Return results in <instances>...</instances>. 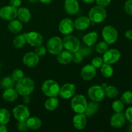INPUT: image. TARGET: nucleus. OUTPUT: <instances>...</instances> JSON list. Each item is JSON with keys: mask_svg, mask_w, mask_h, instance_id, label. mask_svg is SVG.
<instances>
[{"mask_svg": "<svg viewBox=\"0 0 132 132\" xmlns=\"http://www.w3.org/2000/svg\"><path fill=\"white\" fill-rule=\"evenodd\" d=\"M35 84L33 80L30 77H24L20 81H18L15 89L19 95L22 96L29 95L33 92Z\"/></svg>", "mask_w": 132, "mask_h": 132, "instance_id": "1", "label": "nucleus"}, {"mask_svg": "<svg viewBox=\"0 0 132 132\" xmlns=\"http://www.w3.org/2000/svg\"><path fill=\"white\" fill-rule=\"evenodd\" d=\"M60 86L55 81L52 79L46 80L43 83L41 90L43 93L48 97H57L59 94Z\"/></svg>", "mask_w": 132, "mask_h": 132, "instance_id": "2", "label": "nucleus"}, {"mask_svg": "<svg viewBox=\"0 0 132 132\" xmlns=\"http://www.w3.org/2000/svg\"><path fill=\"white\" fill-rule=\"evenodd\" d=\"M107 12L104 7L97 5L90 9L88 13V18L91 21L95 23H100L106 18Z\"/></svg>", "mask_w": 132, "mask_h": 132, "instance_id": "3", "label": "nucleus"}, {"mask_svg": "<svg viewBox=\"0 0 132 132\" xmlns=\"http://www.w3.org/2000/svg\"><path fill=\"white\" fill-rule=\"evenodd\" d=\"M88 102L83 95H76L71 101V108L76 113H84L87 108Z\"/></svg>", "mask_w": 132, "mask_h": 132, "instance_id": "4", "label": "nucleus"}, {"mask_svg": "<svg viewBox=\"0 0 132 132\" xmlns=\"http://www.w3.org/2000/svg\"><path fill=\"white\" fill-rule=\"evenodd\" d=\"M63 48L72 54L77 52L81 46L79 39L76 36L67 35L63 39Z\"/></svg>", "mask_w": 132, "mask_h": 132, "instance_id": "5", "label": "nucleus"}, {"mask_svg": "<svg viewBox=\"0 0 132 132\" xmlns=\"http://www.w3.org/2000/svg\"><path fill=\"white\" fill-rule=\"evenodd\" d=\"M46 49L47 51L52 55H57L63 51V40L58 36L51 37L46 43Z\"/></svg>", "mask_w": 132, "mask_h": 132, "instance_id": "6", "label": "nucleus"}, {"mask_svg": "<svg viewBox=\"0 0 132 132\" xmlns=\"http://www.w3.org/2000/svg\"><path fill=\"white\" fill-rule=\"evenodd\" d=\"M102 36L106 43L108 45L114 43L118 38V32L116 28L111 25H107L104 27L102 31Z\"/></svg>", "mask_w": 132, "mask_h": 132, "instance_id": "7", "label": "nucleus"}, {"mask_svg": "<svg viewBox=\"0 0 132 132\" xmlns=\"http://www.w3.org/2000/svg\"><path fill=\"white\" fill-rule=\"evenodd\" d=\"M88 96L92 101L100 103L105 97L104 90L99 85L91 86L88 90Z\"/></svg>", "mask_w": 132, "mask_h": 132, "instance_id": "8", "label": "nucleus"}, {"mask_svg": "<svg viewBox=\"0 0 132 132\" xmlns=\"http://www.w3.org/2000/svg\"><path fill=\"white\" fill-rule=\"evenodd\" d=\"M13 115L18 121H27L30 117V112L28 107L23 104H19L13 110Z\"/></svg>", "mask_w": 132, "mask_h": 132, "instance_id": "9", "label": "nucleus"}, {"mask_svg": "<svg viewBox=\"0 0 132 132\" xmlns=\"http://www.w3.org/2000/svg\"><path fill=\"white\" fill-rule=\"evenodd\" d=\"M121 58V52L116 48L107 50L103 55V61L106 64H112L117 63Z\"/></svg>", "mask_w": 132, "mask_h": 132, "instance_id": "10", "label": "nucleus"}, {"mask_svg": "<svg viewBox=\"0 0 132 132\" xmlns=\"http://www.w3.org/2000/svg\"><path fill=\"white\" fill-rule=\"evenodd\" d=\"M17 8L12 5H7L0 9V17L4 20L11 21L17 18Z\"/></svg>", "mask_w": 132, "mask_h": 132, "instance_id": "11", "label": "nucleus"}, {"mask_svg": "<svg viewBox=\"0 0 132 132\" xmlns=\"http://www.w3.org/2000/svg\"><path fill=\"white\" fill-rule=\"evenodd\" d=\"M24 36L26 39L27 43L32 46L36 47L42 45L43 42V37L41 34L36 32H30L24 34Z\"/></svg>", "mask_w": 132, "mask_h": 132, "instance_id": "12", "label": "nucleus"}, {"mask_svg": "<svg viewBox=\"0 0 132 132\" xmlns=\"http://www.w3.org/2000/svg\"><path fill=\"white\" fill-rule=\"evenodd\" d=\"M75 28L74 22L70 18L62 19L59 24V30L64 35H70L73 32Z\"/></svg>", "mask_w": 132, "mask_h": 132, "instance_id": "13", "label": "nucleus"}, {"mask_svg": "<svg viewBox=\"0 0 132 132\" xmlns=\"http://www.w3.org/2000/svg\"><path fill=\"white\" fill-rule=\"evenodd\" d=\"M76 88L73 84L66 83L60 88L59 94L61 97L64 99L72 98L76 94Z\"/></svg>", "mask_w": 132, "mask_h": 132, "instance_id": "14", "label": "nucleus"}, {"mask_svg": "<svg viewBox=\"0 0 132 132\" xmlns=\"http://www.w3.org/2000/svg\"><path fill=\"white\" fill-rule=\"evenodd\" d=\"M23 62L28 68H33L36 67L39 62V57L35 52H28L23 56Z\"/></svg>", "mask_w": 132, "mask_h": 132, "instance_id": "15", "label": "nucleus"}, {"mask_svg": "<svg viewBox=\"0 0 132 132\" xmlns=\"http://www.w3.org/2000/svg\"><path fill=\"white\" fill-rule=\"evenodd\" d=\"M126 116L122 112H116L110 119V125L115 128H120L126 123Z\"/></svg>", "mask_w": 132, "mask_h": 132, "instance_id": "16", "label": "nucleus"}, {"mask_svg": "<svg viewBox=\"0 0 132 132\" xmlns=\"http://www.w3.org/2000/svg\"><path fill=\"white\" fill-rule=\"evenodd\" d=\"M73 124L77 130H83L87 125V117L84 113H77L73 118Z\"/></svg>", "mask_w": 132, "mask_h": 132, "instance_id": "17", "label": "nucleus"}, {"mask_svg": "<svg viewBox=\"0 0 132 132\" xmlns=\"http://www.w3.org/2000/svg\"><path fill=\"white\" fill-rule=\"evenodd\" d=\"M81 75L85 81H90L96 75V68L92 64L85 65L81 70Z\"/></svg>", "mask_w": 132, "mask_h": 132, "instance_id": "18", "label": "nucleus"}, {"mask_svg": "<svg viewBox=\"0 0 132 132\" xmlns=\"http://www.w3.org/2000/svg\"><path fill=\"white\" fill-rule=\"evenodd\" d=\"M64 7L69 15H75L79 10V5L77 0H65Z\"/></svg>", "mask_w": 132, "mask_h": 132, "instance_id": "19", "label": "nucleus"}, {"mask_svg": "<svg viewBox=\"0 0 132 132\" xmlns=\"http://www.w3.org/2000/svg\"><path fill=\"white\" fill-rule=\"evenodd\" d=\"M90 22L88 17L87 16H80L76 19L74 21L75 28L77 30H85L87 29L90 25Z\"/></svg>", "mask_w": 132, "mask_h": 132, "instance_id": "20", "label": "nucleus"}, {"mask_svg": "<svg viewBox=\"0 0 132 132\" xmlns=\"http://www.w3.org/2000/svg\"><path fill=\"white\" fill-rule=\"evenodd\" d=\"M17 18L21 23H27L30 21L32 15L30 10L27 8L21 7L18 10Z\"/></svg>", "mask_w": 132, "mask_h": 132, "instance_id": "21", "label": "nucleus"}, {"mask_svg": "<svg viewBox=\"0 0 132 132\" xmlns=\"http://www.w3.org/2000/svg\"><path fill=\"white\" fill-rule=\"evenodd\" d=\"M19 94L16 89L12 88L6 89L3 93V99L8 102H13L16 100L18 97Z\"/></svg>", "mask_w": 132, "mask_h": 132, "instance_id": "22", "label": "nucleus"}, {"mask_svg": "<svg viewBox=\"0 0 132 132\" xmlns=\"http://www.w3.org/2000/svg\"><path fill=\"white\" fill-rule=\"evenodd\" d=\"M57 55L58 63L61 64H67L72 61V54L67 50L61 51Z\"/></svg>", "mask_w": 132, "mask_h": 132, "instance_id": "23", "label": "nucleus"}, {"mask_svg": "<svg viewBox=\"0 0 132 132\" xmlns=\"http://www.w3.org/2000/svg\"><path fill=\"white\" fill-rule=\"evenodd\" d=\"M8 30L12 34L19 33L23 29V24L19 20L13 19L10 21L7 25Z\"/></svg>", "mask_w": 132, "mask_h": 132, "instance_id": "24", "label": "nucleus"}, {"mask_svg": "<svg viewBox=\"0 0 132 132\" xmlns=\"http://www.w3.org/2000/svg\"><path fill=\"white\" fill-rule=\"evenodd\" d=\"M98 39V34L95 32H90L82 37V41L85 45L92 46L95 45Z\"/></svg>", "mask_w": 132, "mask_h": 132, "instance_id": "25", "label": "nucleus"}, {"mask_svg": "<svg viewBox=\"0 0 132 132\" xmlns=\"http://www.w3.org/2000/svg\"><path fill=\"white\" fill-rule=\"evenodd\" d=\"M99 106L100 105L97 102L94 101H90V103H88L87 108L84 114L86 116V117H90L97 112Z\"/></svg>", "mask_w": 132, "mask_h": 132, "instance_id": "26", "label": "nucleus"}, {"mask_svg": "<svg viewBox=\"0 0 132 132\" xmlns=\"http://www.w3.org/2000/svg\"><path fill=\"white\" fill-rule=\"evenodd\" d=\"M26 122H27L28 128L34 130L39 129L41 127V125H42L41 120L37 117H29L26 121Z\"/></svg>", "mask_w": 132, "mask_h": 132, "instance_id": "27", "label": "nucleus"}, {"mask_svg": "<svg viewBox=\"0 0 132 132\" xmlns=\"http://www.w3.org/2000/svg\"><path fill=\"white\" fill-rule=\"evenodd\" d=\"M59 106V100L57 97H50L45 103V107L47 110L54 111Z\"/></svg>", "mask_w": 132, "mask_h": 132, "instance_id": "28", "label": "nucleus"}, {"mask_svg": "<svg viewBox=\"0 0 132 132\" xmlns=\"http://www.w3.org/2000/svg\"><path fill=\"white\" fill-rule=\"evenodd\" d=\"M101 72L104 77L110 78L113 74V68L111 64L104 63V64L101 67Z\"/></svg>", "mask_w": 132, "mask_h": 132, "instance_id": "29", "label": "nucleus"}, {"mask_svg": "<svg viewBox=\"0 0 132 132\" xmlns=\"http://www.w3.org/2000/svg\"><path fill=\"white\" fill-rule=\"evenodd\" d=\"M15 81H14L12 77H9V76H6L4 78L2 79L1 82V86L4 89H9V88H12L15 86Z\"/></svg>", "mask_w": 132, "mask_h": 132, "instance_id": "30", "label": "nucleus"}, {"mask_svg": "<svg viewBox=\"0 0 132 132\" xmlns=\"http://www.w3.org/2000/svg\"><path fill=\"white\" fill-rule=\"evenodd\" d=\"M10 120V113L6 108L0 109V124L6 125Z\"/></svg>", "mask_w": 132, "mask_h": 132, "instance_id": "31", "label": "nucleus"}, {"mask_svg": "<svg viewBox=\"0 0 132 132\" xmlns=\"http://www.w3.org/2000/svg\"><path fill=\"white\" fill-rule=\"evenodd\" d=\"M105 96L109 98H115L119 95V90L115 86L110 85L104 89Z\"/></svg>", "mask_w": 132, "mask_h": 132, "instance_id": "32", "label": "nucleus"}, {"mask_svg": "<svg viewBox=\"0 0 132 132\" xmlns=\"http://www.w3.org/2000/svg\"><path fill=\"white\" fill-rule=\"evenodd\" d=\"M27 41L24 37V34L18 35L14 38L13 41V45L16 48H21L25 45Z\"/></svg>", "mask_w": 132, "mask_h": 132, "instance_id": "33", "label": "nucleus"}, {"mask_svg": "<svg viewBox=\"0 0 132 132\" xmlns=\"http://www.w3.org/2000/svg\"><path fill=\"white\" fill-rule=\"evenodd\" d=\"M112 108L115 112H122L125 108V105L121 100H116L112 103Z\"/></svg>", "mask_w": 132, "mask_h": 132, "instance_id": "34", "label": "nucleus"}, {"mask_svg": "<svg viewBox=\"0 0 132 132\" xmlns=\"http://www.w3.org/2000/svg\"><path fill=\"white\" fill-rule=\"evenodd\" d=\"M108 49V44L106 43L105 41H101L98 43L95 46V50L99 54H104L106 51Z\"/></svg>", "mask_w": 132, "mask_h": 132, "instance_id": "35", "label": "nucleus"}, {"mask_svg": "<svg viewBox=\"0 0 132 132\" xmlns=\"http://www.w3.org/2000/svg\"><path fill=\"white\" fill-rule=\"evenodd\" d=\"M121 100L122 101L124 104H132V92L127 91L123 93L121 97Z\"/></svg>", "mask_w": 132, "mask_h": 132, "instance_id": "36", "label": "nucleus"}, {"mask_svg": "<svg viewBox=\"0 0 132 132\" xmlns=\"http://www.w3.org/2000/svg\"><path fill=\"white\" fill-rule=\"evenodd\" d=\"M78 51L82 54L83 57H87L91 54L92 50L90 46H88L85 44V45H81Z\"/></svg>", "mask_w": 132, "mask_h": 132, "instance_id": "37", "label": "nucleus"}, {"mask_svg": "<svg viewBox=\"0 0 132 132\" xmlns=\"http://www.w3.org/2000/svg\"><path fill=\"white\" fill-rule=\"evenodd\" d=\"M11 77L15 82H18L24 77V73L21 69H16L12 72Z\"/></svg>", "mask_w": 132, "mask_h": 132, "instance_id": "38", "label": "nucleus"}, {"mask_svg": "<svg viewBox=\"0 0 132 132\" xmlns=\"http://www.w3.org/2000/svg\"><path fill=\"white\" fill-rule=\"evenodd\" d=\"M83 57L82 54L79 51L76 52L72 54V61L76 64H79L83 60Z\"/></svg>", "mask_w": 132, "mask_h": 132, "instance_id": "39", "label": "nucleus"}, {"mask_svg": "<svg viewBox=\"0 0 132 132\" xmlns=\"http://www.w3.org/2000/svg\"><path fill=\"white\" fill-rule=\"evenodd\" d=\"M103 64H104V61H103V58H101V57H95L92 61V64L95 68H101Z\"/></svg>", "mask_w": 132, "mask_h": 132, "instance_id": "40", "label": "nucleus"}, {"mask_svg": "<svg viewBox=\"0 0 132 132\" xmlns=\"http://www.w3.org/2000/svg\"><path fill=\"white\" fill-rule=\"evenodd\" d=\"M47 49L43 45H39V46H36V48L35 50V53L38 55L39 57H43L46 54Z\"/></svg>", "mask_w": 132, "mask_h": 132, "instance_id": "41", "label": "nucleus"}, {"mask_svg": "<svg viewBox=\"0 0 132 132\" xmlns=\"http://www.w3.org/2000/svg\"><path fill=\"white\" fill-rule=\"evenodd\" d=\"M125 10L126 14L132 15V0H127L125 3Z\"/></svg>", "mask_w": 132, "mask_h": 132, "instance_id": "42", "label": "nucleus"}, {"mask_svg": "<svg viewBox=\"0 0 132 132\" xmlns=\"http://www.w3.org/2000/svg\"><path fill=\"white\" fill-rule=\"evenodd\" d=\"M17 128H18V131H27V129H28V126H27L26 121H18V125H17Z\"/></svg>", "mask_w": 132, "mask_h": 132, "instance_id": "43", "label": "nucleus"}, {"mask_svg": "<svg viewBox=\"0 0 132 132\" xmlns=\"http://www.w3.org/2000/svg\"><path fill=\"white\" fill-rule=\"evenodd\" d=\"M126 120L129 121L130 123H132V106L129 107L125 112Z\"/></svg>", "mask_w": 132, "mask_h": 132, "instance_id": "44", "label": "nucleus"}, {"mask_svg": "<svg viewBox=\"0 0 132 132\" xmlns=\"http://www.w3.org/2000/svg\"><path fill=\"white\" fill-rule=\"evenodd\" d=\"M95 1L97 5L105 8L106 6L109 5V4L111 2V0H95Z\"/></svg>", "mask_w": 132, "mask_h": 132, "instance_id": "45", "label": "nucleus"}, {"mask_svg": "<svg viewBox=\"0 0 132 132\" xmlns=\"http://www.w3.org/2000/svg\"><path fill=\"white\" fill-rule=\"evenodd\" d=\"M21 0H10V4L12 6L17 8L21 5Z\"/></svg>", "mask_w": 132, "mask_h": 132, "instance_id": "46", "label": "nucleus"}, {"mask_svg": "<svg viewBox=\"0 0 132 132\" xmlns=\"http://www.w3.org/2000/svg\"><path fill=\"white\" fill-rule=\"evenodd\" d=\"M125 37L129 40H132V30H129L125 32Z\"/></svg>", "mask_w": 132, "mask_h": 132, "instance_id": "47", "label": "nucleus"}, {"mask_svg": "<svg viewBox=\"0 0 132 132\" xmlns=\"http://www.w3.org/2000/svg\"><path fill=\"white\" fill-rule=\"evenodd\" d=\"M7 131L8 129L6 128V125L0 124V132H6Z\"/></svg>", "mask_w": 132, "mask_h": 132, "instance_id": "48", "label": "nucleus"}, {"mask_svg": "<svg viewBox=\"0 0 132 132\" xmlns=\"http://www.w3.org/2000/svg\"><path fill=\"white\" fill-rule=\"evenodd\" d=\"M23 102H24L25 104H28L30 102V98L28 95H25V96H23Z\"/></svg>", "mask_w": 132, "mask_h": 132, "instance_id": "49", "label": "nucleus"}, {"mask_svg": "<svg viewBox=\"0 0 132 132\" xmlns=\"http://www.w3.org/2000/svg\"><path fill=\"white\" fill-rule=\"evenodd\" d=\"M39 1H40L41 3L44 4H50L53 0H39Z\"/></svg>", "mask_w": 132, "mask_h": 132, "instance_id": "50", "label": "nucleus"}, {"mask_svg": "<svg viewBox=\"0 0 132 132\" xmlns=\"http://www.w3.org/2000/svg\"><path fill=\"white\" fill-rule=\"evenodd\" d=\"M82 1L86 3H94L95 0H82Z\"/></svg>", "mask_w": 132, "mask_h": 132, "instance_id": "51", "label": "nucleus"}, {"mask_svg": "<svg viewBox=\"0 0 132 132\" xmlns=\"http://www.w3.org/2000/svg\"><path fill=\"white\" fill-rule=\"evenodd\" d=\"M101 87L103 88L104 90V89H105L106 88L107 86H108V85H107L106 83H103V84H101Z\"/></svg>", "mask_w": 132, "mask_h": 132, "instance_id": "52", "label": "nucleus"}, {"mask_svg": "<svg viewBox=\"0 0 132 132\" xmlns=\"http://www.w3.org/2000/svg\"><path fill=\"white\" fill-rule=\"evenodd\" d=\"M128 130L129 131H131L132 132V123H131V125H129L128 126Z\"/></svg>", "mask_w": 132, "mask_h": 132, "instance_id": "53", "label": "nucleus"}, {"mask_svg": "<svg viewBox=\"0 0 132 132\" xmlns=\"http://www.w3.org/2000/svg\"><path fill=\"white\" fill-rule=\"evenodd\" d=\"M28 1L31 3H34V2H36V1H37V0H28Z\"/></svg>", "mask_w": 132, "mask_h": 132, "instance_id": "54", "label": "nucleus"}, {"mask_svg": "<svg viewBox=\"0 0 132 132\" xmlns=\"http://www.w3.org/2000/svg\"><path fill=\"white\" fill-rule=\"evenodd\" d=\"M0 88H1V84H0Z\"/></svg>", "mask_w": 132, "mask_h": 132, "instance_id": "55", "label": "nucleus"}, {"mask_svg": "<svg viewBox=\"0 0 132 132\" xmlns=\"http://www.w3.org/2000/svg\"><path fill=\"white\" fill-rule=\"evenodd\" d=\"M0 73H1V70H0Z\"/></svg>", "mask_w": 132, "mask_h": 132, "instance_id": "56", "label": "nucleus"}]
</instances>
